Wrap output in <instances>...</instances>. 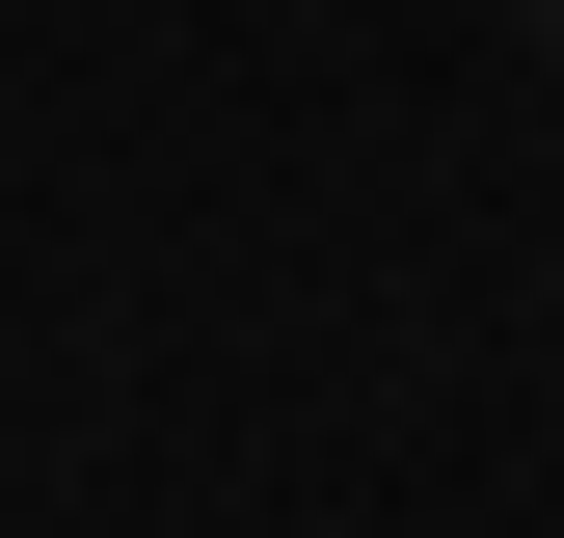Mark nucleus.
Instances as JSON below:
<instances>
[{
  "instance_id": "obj_1",
  "label": "nucleus",
  "mask_w": 564,
  "mask_h": 538,
  "mask_svg": "<svg viewBox=\"0 0 564 538\" xmlns=\"http://www.w3.org/2000/svg\"><path fill=\"white\" fill-rule=\"evenodd\" d=\"M538 54H564V0H538Z\"/></svg>"
}]
</instances>
